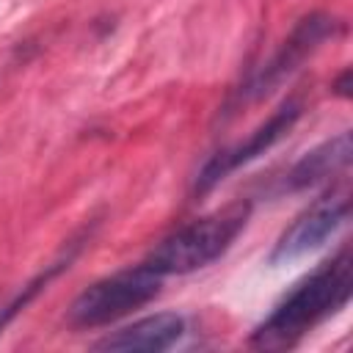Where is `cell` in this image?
I'll list each match as a JSON object with an SVG mask.
<instances>
[{
    "instance_id": "9c48e42d",
    "label": "cell",
    "mask_w": 353,
    "mask_h": 353,
    "mask_svg": "<svg viewBox=\"0 0 353 353\" xmlns=\"http://www.w3.org/2000/svg\"><path fill=\"white\" fill-rule=\"evenodd\" d=\"M334 91H336L339 97H347V94H350V69H345V72L339 74V80L334 83Z\"/></svg>"
},
{
    "instance_id": "3957f363",
    "label": "cell",
    "mask_w": 353,
    "mask_h": 353,
    "mask_svg": "<svg viewBox=\"0 0 353 353\" xmlns=\"http://www.w3.org/2000/svg\"><path fill=\"white\" fill-rule=\"evenodd\" d=\"M163 279L152 265H138L105 276L85 287L69 306V323L77 328H97L127 317L160 295Z\"/></svg>"
},
{
    "instance_id": "5b68a950",
    "label": "cell",
    "mask_w": 353,
    "mask_h": 353,
    "mask_svg": "<svg viewBox=\"0 0 353 353\" xmlns=\"http://www.w3.org/2000/svg\"><path fill=\"white\" fill-rule=\"evenodd\" d=\"M347 218H350V199L339 190L325 193L284 229V234L270 251V265H290L317 251L347 223Z\"/></svg>"
},
{
    "instance_id": "7a4b0ae2",
    "label": "cell",
    "mask_w": 353,
    "mask_h": 353,
    "mask_svg": "<svg viewBox=\"0 0 353 353\" xmlns=\"http://www.w3.org/2000/svg\"><path fill=\"white\" fill-rule=\"evenodd\" d=\"M248 215H251L248 201H232L168 234L149 254L146 265H152L160 276L201 270L229 251V245L237 240V234L248 223Z\"/></svg>"
},
{
    "instance_id": "277c9868",
    "label": "cell",
    "mask_w": 353,
    "mask_h": 353,
    "mask_svg": "<svg viewBox=\"0 0 353 353\" xmlns=\"http://www.w3.org/2000/svg\"><path fill=\"white\" fill-rule=\"evenodd\" d=\"M342 30V22L331 14H309L303 17L292 33L281 41V47L276 50V55L254 74V80L245 85V94L251 99H262L270 91H276L292 72L301 69V63L314 55L328 39H334Z\"/></svg>"
},
{
    "instance_id": "6da1fadb",
    "label": "cell",
    "mask_w": 353,
    "mask_h": 353,
    "mask_svg": "<svg viewBox=\"0 0 353 353\" xmlns=\"http://www.w3.org/2000/svg\"><path fill=\"white\" fill-rule=\"evenodd\" d=\"M353 292V256L342 248L314 273H309L251 334V347L287 350L295 347L312 328L347 306Z\"/></svg>"
},
{
    "instance_id": "ba28073f",
    "label": "cell",
    "mask_w": 353,
    "mask_h": 353,
    "mask_svg": "<svg viewBox=\"0 0 353 353\" xmlns=\"http://www.w3.org/2000/svg\"><path fill=\"white\" fill-rule=\"evenodd\" d=\"M347 165H350V132H339L336 138L323 141L320 146L306 152L290 168L284 185L290 190H306V188H314V185L331 179L334 174L345 171Z\"/></svg>"
},
{
    "instance_id": "52a82bcc",
    "label": "cell",
    "mask_w": 353,
    "mask_h": 353,
    "mask_svg": "<svg viewBox=\"0 0 353 353\" xmlns=\"http://www.w3.org/2000/svg\"><path fill=\"white\" fill-rule=\"evenodd\" d=\"M182 334H185V320L179 314L157 312V314L141 317V320L108 334L94 347L97 350H113V353H130V350L160 353V350H168L171 345H176Z\"/></svg>"
},
{
    "instance_id": "8992f818",
    "label": "cell",
    "mask_w": 353,
    "mask_h": 353,
    "mask_svg": "<svg viewBox=\"0 0 353 353\" xmlns=\"http://www.w3.org/2000/svg\"><path fill=\"white\" fill-rule=\"evenodd\" d=\"M298 119H301V102H298V99H287V102H284L279 110H273V116H270L265 124H259L243 143L229 146V149L218 152L215 157H210V160L204 163V168H201L199 176H196V193L212 190L223 176H229V174L237 171L240 165H245V163L256 160L259 154H265L270 146H276V143L295 127Z\"/></svg>"
}]
</instances>
